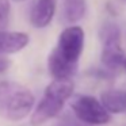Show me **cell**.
Listing matches in <instances>:
<instances>
[{"label":"cell","instance_id":"cell-8","mask_svg":"<svg viewBox=\"0 0 126 126\" xmlns=\"http://www.w3.org/2000/svg\"><path fill=\"white\" fill-rule=\"evenodd\" d=\"M61 20L64 25H75L87 12V0H61Z\"/></svg>","mask_w":126,"mask_h":126},{"label":"cell","instance_id":"cell-14","mask_svg":"<svg viewBox=\"0 0 126 126\" xmlns=\"http://www.w3.org/2000/svg\"><path fill=\"white\" fill-rule=\"evenodd\" d=\"M122 68L126 71V58H125V61H123V65H122Z\"/></svg>","mask_w":126,"mask_h":126},{"label":"cell","instance_id":"cell-6","mask_svg":"<svg viewBox=\"0 0 126 126\" xmlns=\"http://www.w3.org/2000/svg\"><path fill=\"white\" fill-rule=\"evenodd\" d=\"M57 11V0H37L30 12V23L35 29H45L52 23Z\"/></svg>","mask_w":126,"mask_h":126},{"label":"cell","instance_id":"cell-13","mask_svg":"<svg viewBox=\"0 0 126 126\" xmlns=\"http://www.w3.org/2000/svg\"><path fill=\"white\" fill-rule=\"evenodd\" d=\"M14 3H25V1H27V0H12Z\"/></svg>","mask_w":126,"mask_h":126},{"label":"cell","instance_id":"cell-12","mask_svg":"<svg viewBox=\"0 0 126 126\" xmlns=\"http://www.w3.org/2000/svg\"><path fill=\"white\" fill-rule=\"evenodd\" d=\"M60 126H79V125H75V123H71V122H65V123H63V125H60Z\"/></svg>","mask_w":126,"mask_h":126},{"label":"cell","instance_id":"cell-5","mask_svg":"<svg viewBox=\"0 0 126 126\" xmlns=\"http://www.w3.org/2000/svg\"><path fill=\"white\" fill-rule=\"evenodd\" d=\"M71 107L76 118L87 125H104L110 121V112L100 100L91 95H77L71 102Z\"/></svg>","mask_w":126,"mask_h":126},{"label":"cell","instance_id":"cell-1","mask_svg":"<svg viewBox=\"0 0 126 126\" xmlns=\"http://www.w3.org/2000/svg\"><path fill=\"white\" fill-rule=\"evenodd\" d=\"M85 33L80 26L69 25L60 33L54 49L47 56V69L53 79H72L84 50Z\"/></svg>","mask_w":126,"mask_h":126},{"label":"cell","instance_id":"cell-3","mask_svg":"<svg viewBox=\"0 0 126 126\" xmlns=\"http://www.w3.org/2000/svg\"><path fill=\"white\" fill-rule=\"evenodd\" d=\"M33 92L27 87L15 81L0 83V117L7 121L18 122L34 110Z\"/></svg>","mask_w":126,"mask_h":126},{"label":"cell","instance_id":"cell-2","mask_svg":"<svg viewBox=\"0 0 126 126\" xmlns=\"http://www.w3.org/2000/svg\"><path fill=\"white\" fill-rule=\"evenodd\" d=\"M75 84L72 79H53L45 88L39 103L34 107L30 117L33 126H42L56 118L65 106L66 100L72 98Z\"/></svg>","mask_w":126,"mask_h":126},{"label":"cell","instance_id":"cell-10","mask_svg":"<svg viewBox=\"0 0 126 126\" xmlns=\"http://www.w3.org/2000/svg\"><path fill=\"white\" fill-rule=\"evenodd\" d=\"M11 1L12 0H0V30L7 29L11 16Z\"/></svg>","mask_w":126,"mask_h":126},{"label":"cell","instance_id":"cell-4","mask_svg":"<svg viewBox=\"0 0 126 126\" xmlns=\"http://www.w3.org/2000/svg\"><path fill=\"white\" fill-rule=\"evenodd\" d=\"M100 61L107 71H117L123 65L126 56L122 47V33L117 23L106 20L99 29Z\"/></svg>","mask_w":126,"mask_h":126},{"label":"cell","instance_id":"cell-11","mask_svg":"<svg viewBox=\"0 0 126 126\" xmlns=\"http://www.w3.org/2000/svg\"><path fill=\"white\" fill-rule=\"evenodd\" d=\"M8 66H10V60H7L4 57H0V73L6 72L8 69Z\"/></svg>","mask_w":126,"mask_h":126},{"label":"cell","instance_id":"cell-9","mask_svg":"<svg viewBox=\"0 0 126 126\" xmlns=\"http://www.w3.org/2000/svg\"><path fill=\"white\" fill-rule=\"evenodd\" d=\"M100 102L110 114L126 112V91L110 88L100 94Z\"/></svg>","mask_w":126,"mask_h":126},{"label":"cell","instance_id":"cell-7","mask_svg":"<svg viewBox=\"0 0 126 126\" xmlns=\"http://www.w3.org/2000/svg\"><path fill=\"white\" fill-rule=\"evenodd\" d=\"M30 42L29 34L23 31H11L3 29L0 30V54H15L23 50Z\"/></svg>","mask_w":126,"mask_h":126}]
</instances>
